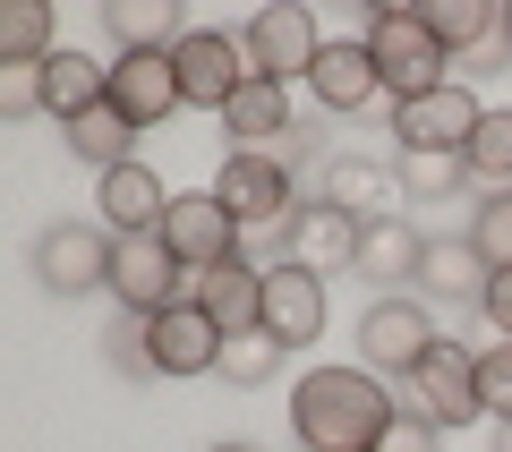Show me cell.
<instances>
[{"label": "cell", "instance_id": "obj_14", "mask_svg": "<svg viewBox=\"0 0 512 452\" xmlns=\"http://www.w3.org/2000/svg\"><path fill=\"white\" fill-rule=\"evenodd\" d=\"M111 111H120L137 137H146V128H163L171 111H188L171 52H111Z\"/></svg>", "mask_w": 512, "mask_h": 452}, {"label": "cell", "instance_id": "obj_8", "mask_svg": "<svg viewBox=\"0 0 512 452\" xmlns=\"http://www.w3.org/2000/svg\"><path fill=\"white\" fill-rule=\"evenodd\" d=\"M111 248H120V239H111L103 222H52V231L35 239V282L52 290V299L111 290Z\"/></svg>", "mask_w": 512, "mask_h": 452}, {"label": "cell", "instance_id": "obj_38", "mask_svg": "<svg viewBox=\"0 0 512 452\" xmlns=\"http://www.w3.org/2000/svg\"><path fill=\"white\" fill-rule=\"evenodd\" d=\"M205 452H256V444H205Z\"/></svg>", "mask_w": 512, "mask_h": 452}, {"label": "cell", "instance_id": "obj_18", "mask_svg": "<svg viewBox=\"0 0 512 452\" xmlns=\"http://www.w3.org/2000/svg\"><path fill=\"white\" fill-rule=\"evenodd\" d=\"M188 299H197L222 333H248L256 316H265V265H256V256H222V265L188 273Z\"/></svg>", "mask_w": 512, "mask_h": 452}, {"label": "cell", "instance_id": "obj_11", "mask_svg": "<svg viewBox=\"0 0 512 452\" xmlns=\"http://www.w3.org/2000/svg\"><path fill=\"white\" fill-rule=\"evenodd\" d=\"M478 120H487V103H478L470 86H436L419 94V103H393V137H402V154H470Z\"/></svg>", "mask_w": 512, "mask_h": 452}, {"label": "cell", "instance_id": "obj_1", "mask_svg": "<svg viewBox=\"0 0 512 452\" xmlns=\"http://www.w3.org/2000/svg\"><path fill=\"white\" fill-rule=\"evenodd\" d=\"M402 401L376 367H308L291 384V444L299 452H376Z\"/></svg>", "mask_w": 512, "mask_h": 452}, {"label": "cell", "instance_id": "obj_16", "mask_svg": "<svg viewBox=\"0 0 512 452\" xmlns=\"http://www.w3.org/2000/svg\"><path fill=\"white\" fill-rule=\"evenodd\" d=\"M427 308H478V290H487V256H478L470 231H427L419 248V282H410Z\"/></svg>", "mask_w": 512, "mask_h": 452}, {"label": "cell", "instance_id": "obj_9", "mask_svg": "<svg viewBox=\"0 0 512 452\" xmlns=\"http://www.w3.org/2000/svg\"><path fill=\"white\" fill-rule=\"evenodd\" d=\"M111 299H120V316H163V308H180V299H188V265L171 256L163 231L120 239V248H111Z\"/></svg>", "mask_w": 512, "mask_h": 452}, {"label": "cell", "instance_id": "obj_4", "mask_svg": "<svg viewBox=\"0 0 512 452\" xmlns=\"http://www.w3.org/2000/svg\"><path fill=\"white\" fill-rule=\"evenodd\" d=\"M402 410L436 418L444 435H453V427H478V418H487V393H478V350L436 333V350L402 376Z\"/></svg>", "mask_w": 512, "mask_h": 452}, {"label": "cell", "instance_id": "obj_39", "mask_svg": "<svg viewBox=\"0 0 512 452\" xmlns=\"http://www.w3.org/2000/svg\"><path fill=\"white\" fill-rule=\"evenodd\" d=\"M495 452H504V444H495Z\"/></svg>", "mask_w": 512, "mask_h": 452}, {"label": "cell", "instance_id": "obj_27", "mask_svg": "<svg viewBox=\"0 0 512 452\" xmlns=\"http://www.w3.org/2000/svg\"><path fill=\"white\" fill-rule=\"evenodd\" d=\"M282 359H291V350H282L265 325H248V333H231V342H222L214 376H222V384H239V393H256V384H274V376H282Z\"/></svg>", "mask_w": 512, "mask_h": 452}, {"label": "cell", "instance_id": "obj_23", "mask_svg": "<svg viewBox=\"0 0 512 452\" xmlns=\"http://www.w3.org/2000/svg\"><path fill=\"white\" fill-rule=\"evenodd\" d=\"M43 103H52L60 128H69L77 111L111 103V60H94V52H77V43H60V52L43 60Z\"/></svg>", "mask_w": 512, "mask_h": 452}, {"label": "cell", "instance_id": "obj_25", "mask_svg": "<svg viewBox=\"0 0 512 452\" xmlns=\"http://www.w3.org/2000/svg\"><path fill=\"white\" fill-rule=\"evenodd\" d=\"M419 18L436 26V43H444V52H470V60L504 43V0H427Z\"/></svg>", "mask_w": 512, "mask_h": 452}, {"label": "cell", "instance_id": "obj_17", "mask_svg": "<svg viewBox=\"0 0 512 452\" xmlns=\"http://www.w3.org/2000/svg\"><path fill=\"white\" fill-rule=\"evenodd\" d=\"M308 94L333 111V120H359V111L384 94V77H376V52H367V35H333L325 52H316V69H308Z\"/></svg>", "mask_w": 512, "mask_h": 452}, {"label": "cell", "instance_id": "obj_31", "mask_svg": "<svg viewBox=\"0 0 512 452\" xmlns=\"http://www.w3.org/2000/svg\"><path fill=\"white\" fill-rule=\"evenodd\" d=\"M103 359L120 367V376H137V384H146V376H163V367H154V325H146V316H111Z\"/></svg>", "mask_w": 512, "mask_h": 452}, {"label": "cell", "instance_id": "obj_37", "mask_svg": "<svg viewBox=\"0 0 512 452\" xmlns=\"http://www.w3.org/2000/svg\"><path fill=\"white\" fill-rule=\"evenodd\" d=\"M504 52H512V0H504Z\"/></svg>", "mask_w": 512, "mask_h": 452}, {"label": "cell", "instance_id": "obj_13", "mask_svg": "<svg viewBox=\"0 0 512 452\" xmlns=\"http://www.w3.org/2000/svg\"><path fill=\"white\" fill-rule=\"evenodd\" d=\"M163 239H171V256H180L188 273L222 265V256H248V231L231 222V205H222L214 188H188V197H171V214H163Z\"/></svg>", "mask_w": 512, "mask_h": 452}, {"label": "cell", "instance_id": "obj_29", "mask_svg": "<svg viewBox=\"0 0 512 452\" xmlns=\"http://www.w3.org/2000/svg\"><path fill=\"white\" fill-rule=\"evenodd\" d=\"M52 52H60L52 0H18V9L0 18V60H52Z\"/></svg>", "mask_w": 512, "mask_h": 452}, {"label": "cell", "instance_id": "obj_12", "mask_svg": "<svg viewBox=\"0 0 512 452\" xmlns=\"http://www.w3.org/2000/svg\"><path fill=\"white\" fill-rule=\"evenodd\" d=\"M325 316H333L325 273H308V265H291V256H274V265H265V316H256V325L274 333L282 350H308V342H325Z\"/></svg>", "mask_w": 512, "mask_h": 452}, {"label": "cell", "instance_id": "obj_28", "mask_svg": "<svg viewBox=\"0 0 512 452\" xmlns=\"http://www.w3.org/2000/svg\"><path fill=\"white\" fill-rule=\"evenodd\" d=\"M470 180H478V197L487 188H512V103H487V120H478V137H470Z\"/></svg>", "mask_w": 512, "mask_h": 452}, {"label": "cell", "instance_id": "obj_24", "mask_svg": "<svg viewBox=\"0 0 512 452\" xmlns=\"http://www.w3.org/2000/svg\"><path fill=\"white\" fill-rule=\"evenodd\" d=\"M103 35H111V52H171L188 35V18L171 0H103Z\"/></svg>", "mask_w": 512, "mask_h": 452}, {"label": "cell", "instance_id": "obj_34", "mask_svg": "<svg viewBox=\"0 0 512 452\" xmlns=\"http://www.w3.org/2000/svg\"><path fill=\"white\" fill-rule=\"evenodd\" d=\"M478 393H487V418H495V427H512V342L478 350Z\"/></svg>", "mask_w": 512, "mask_h": 452}, {"label": "cell", "instance_id": "obj_20", "mask_svg": "<svg viewBox=\"0 0 512 452\" xmlns=\"http://www.w3.org/2000/svg\"><path fill=\"white\" fill-rule=\"evenodd\" d=\"M419 248H427V231H410V214H384V222H367V231H359L350 273H359L376 299H393L402 282H419Z\"/></svg>", "mask_w": 512, "mask_h": 452}, {"label": "cell", "instance_id": "obj_2", "mask_svg": "<svg viewBox=\"0 0 512 452\" xmlns=\"http://www.w3.org/2000/svg\"><path fill=\"white\" fill-rule=\"evenodd\" d=\"M367 52H376V77H384V94L393 103H419V94H436V86H453V52L436 43V26L419 18V9H376L367 18Z\"/></svg>", "mask_w": 512, "mask_h": 452}, {"label": "cell", "instance_id": "obj_6", "mask_svg": "<svg viewBox=\"0 0 512 452\" xmlns=\"http://www.w3.org/2000/svg\"><path fill=\"white\" fill-rule=\"evenodd\" d=\"M171 69H180V94H188V111H231V94L248 86V43L239 35H222V26H188L180 43H171Z\"/></svg>", "mask_w": 512, "mask_h": 452}, {"label": "cell", "instance_id": "obj_10", "mask_svg": "<svg viewBox=\"0 0 512 452\" xmlns=\"http://www.w3.org/2000/svg\"><path fill=\"white\" fill-rule=\"evenodd\" d=\"M308 197H316V205H333V214H350V222L367 231V222L402 214L410 188H402V163H376V154H325V171H316Z\"/></svg>", "mask_w": 512, "mask_h": 452}, {"label": "cell", "instance_id": "obj_5", "mask_svg": "<svg viewBox=\"0 0 512 452\" xmlns=\"http://www.w3.org/2000/svg\"><path fill=\"white\" fill-rule=\"evenodd\" d=\"M239 43H248V69H256V77H274V86H308L316 52H325L333 35L299 9V0H265V9L239 26Z\"/></svg>", "mask_w": 512, "mask_h": 452}, {"label": "cell", "instance_id": "obj_35", "mask_svg": "<svg viewBox=\"0 0 512 452\" xmlns=\"http://www.w3.org/2000/svg\"><path fill=\"white\" fill-rule=\"evenodd\" d=\"M376 452H444V427H436V418H419V410H393V427H384Z\"/></svg>", "mask_w": 512, "mask_h": 452}, {"label": "cell", "instance_id": "obj_21", "mask_svg": "<svg viewBox=\"0 0 512 452\" xmlns=\"http://www.w3.org/2000/svg\"><path fill=\"white\" fill-rule=\"evenodd\" d=\"M291 128H299V120H291V86H274V77H248V86L231 94V111H222L231 154H274Z\"/></svg>", "mask_w": 512, "mask_h": 452}, {"label": "cell", "instance_id": "obj_32", "mask_svg": "<svg viewBox=\"0 0 512 452\" xmlns=\"http://www.w3.org/2000/svg\"><path fill=\"white\" fill-rule=\"evenodd\" d=\"M470 239H478V256H487V273H495V265H512V188H487V197H478Z\"/></svg>", "mask_w": 512, "mask_h": 452}, {"label": "cell", "instance_id": "obj_7", "mask_svg": "<svg viewBox=\"0 0 512 452\" xmlns=\"http://www.w3.org/2000/svg\"><path fill=\"white\" fill-rule=\"evenodd\" d=\"M427 350H436V316H427L419 290L367 299V316H359V367H376V376H410Z\"/></svg>", "mask_w": 512, "mask_h": 452}, {"label": "cell", "instance_id": "obj_22", "mask_svg": "<svg viewBox=\"0 0 512 452\" xmlns=\"http://www.w3.org/2000/svg\"><path fill=\"white\" fill-rule=\"evenodd\" d=\"M282 256H291V265H308V273H342L350 256H359V222L308 197V205L291 214V231H282Z\"/></svg>", "mask_w": 512, "mask_h": 452}, {"label": "cell", "instance_id": "obj_19", "mask_svg": "<svg viewBox=\"0 0 512 452\" xmlns=\"http://www.w3.org/2000/svg\"><path fill=\"white\" fill-rule=\"evenodd\" d=\"M146 325H154V367H163V376H214L222 342H231V333H222L197 299H180V308L146 316Z\"/></svg>", "mask_w": 512, "mask_h": 452}, {"label": "cell", "instance_id": "obj_36", "mask_svg": "<svg viewBox=\"0 0 512 452\" xmlns=\"http://www.w3.org/2000/svg\"><path fill=\"white\" fill-rule=\"evenodd\" d=\"M478 316L495 325V342H512V265L487 273V290H478Z\"/></svg>", "mask_w": 512, "mask_h": 452}, {"label": "cell", "instance_id": "obj_3", "mask_svg": "<svg viewBox=\"0 0 512 452\" xmlns=\"http://www.w3.org/2000/svg\"><path fill=\"white\" fill-rule=\"evenodd\" d=\"M214 197L231 205V222L248 239H282V231H291V214L308 205V197H299V171H282L274 154H222Z\"/></svg>", "mask_w": 512, "mask_h": 452}, {"label": "cell", "instance_id": "obj_33", "mask_svg": "<svg viewBox=\"0 0 512 452\" xmlns=\"http://www.w3.org/2000/svg\"><path fill=\"white\" fill-rule=\"evenodd\" d=\"M43 103V60H0V120H35Z\"/></svg>", "mask_w": 512, "mask_h": 452}, {"label": "cell", "instance_id": "obj_26", "mask_svg": "<svg viewBox=\"0 0 512 452\" xmlns=\"http://www.w3.org/2000/svg\"><path fill=\"white\" fill-rule=\"evenodd\" d=\"M69 154H77V163H94V180H103V171L137 163V128H128L111 103H94V111H77V120H69Z\"/></svg>", "mask_w": 512, "mask_h": 452}, {"label": "cell", "instance_id": "obj_30", "mask_svg": "<svg viewBox=\"0 0 512 452\" xmlns=\"http://www.w3.org/2000/svg\"><path fill=\"white\" fill-rule=\"evenodd\" d=\"M402 188H410V205H444V197H470V163L461 154H402Z\"/></svg>", "mask_w": 512, "mask_h": 452}, {"label": "cell", "instance_id": "obj_15", "mask_svg": "<svg viewBox=\"0 0 512 452\" xmlns=\"http://www.w3.org/2000/svg\"><path fill=\"white\" fill-rule=\"evenodd\" d=\"M94 205H103V231H111V239H146V231H163L171 188H163V171L137 154V163H120V171L94 180Z\"/></svg>", "mask_w": 512, "mask_h": 452}]
</instances>
